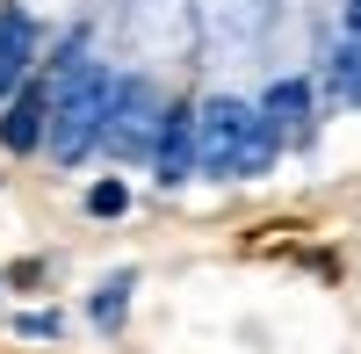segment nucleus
Masks as SVG:
<instances>
[{
    "label": "nucleus",
    "mask_w": 361,
    "mask_h": 354,
    "mask_svg": "<svg viewBox=\"0 0 361 354\" xmlns=\"http://www.w3.org/2000/svg\"><path fill=\"white\" fill-rule=\"evenodd\" d=\"M29 66H37V29H29V22L15 15V29L0 37V102H8L15 87L29 80Z\"/></svg>",
    "instance_id": "obj_7"
},
{
    "label": "nucleus",
    "mask_w": 361,
    "mask_h": 354,
    "mask_svg": "<svg viewBox=\"0 0 361 354\" xmlns=\"http://www.w3.org/2000/svg\"><path fill=\"white\" fill-rule=\"evenodd\" d=\"M282 152L260 138V109L253 102H202L195 109V173L217 181H253L267 173Z\"/></svg>",
    "instance_id": "obj_1"
},
{
    "label": "nucleus",
    "mask_w": 361,
    "mask_h": 354,
    "mask_svg": "<svg viewBox=\"0 0 361 354\" xmlns=\"http://www.w3.org/2000/svg\"><path fill=\"white\" fill-rule=\"evenodd\" d=\"M325 94L340 109H361V37H347L333 58H325Z\"/></svg>",
    "instance_id": "obj_8"
},
{
    "label": "nucleus",
    "mask_w": 361,
    "mask_h": 354,
    "mask_svg": "<svg viewBox=\"0 0 361 354\" xmlns=\"http://www.w3.org/2000/svg\"><path fill=\"white\" fill-rule=\"evenodd\" d=\"M347 37H361V0H347Z\"/></svg>",
    "instance_id": "obj_12"
},
{
    "label": "nucleus",
    "mask_w": 361,
    "mask_h": 354,
    "mask_svg": "<svg viewBox=\"0 0 361 354\" xmlns=\"http://www.w3.org/2000/svg\"><path fill=\"white\" fill-rule=\"evenodd\" d=\"M152 173H159V188H173V181H188L195 173V109H166L159 116V130H152Z\"/></svg>",
    "instance_id": "obj_5"
},
{
    "label": "nucleus",
    "mask_w": 361,
    "mask_h": 354,
    "mask_svg": "<svg viewBox=\"0 0 361 354\" xmlns=\"http://www.w3.org/2000/svg\"><path fill=\"white\" fill-rule=\"evenodd\" d=\"M260 138L275 145V152H289V145L311 138V87L304 80H282L275 94L260 102Z\"/></svg>",
    "instance_id": "obj_6"
},
{
    "label": "nucleus",
    "mask_w": 361,
    "mask_h": 354,
    "mask_svg": "<svg viewBox=\"0 0 361 354\" xmlns=\"http://www.w3.org/2000/svg\"><path fill=\"white\" fill-rule=\"evenodd\" d=\"M159 102H152V87H137L130 73H123V87H116V102H109V123H102V152L109 159H145L152 152V130H159Z\"/></svg>",
    "instance_id": "obj_3"
},
{
    "label": "nucleus",
    "mask_w": 361,
    "mask_h": 354,
    "mask_svg": "<svg viewBox=\"0 0 361 354\" xmlns=\"http://www.w3.org/2000/svg\"><path fill=\"white\" fill-rule=\"evenodd\" d=\"M123 202H130L123 181H94V188H87V210H94V217H123Z\"/></svg>",
    "instance_id": "obj_10"
},
{
    "label": "nucleus",
    "mask_w": 361,
    "mask_h": 354,
    "mask_svg": "<svg viewBox=\"0 0 361 354\" xmlns=\"http://www.w3.org/2000/svg\"><path fill=\"white\" fill-rule=\"evenodd\" d=\"M8 29H15V8H0V37H8Z\"/></svg>",
    "instance_id": "obj_13"
},
{
    "label": "nucleus",
    "mask_w": 361,
    "mask_h": 354,
    "mask_svg": "<svg viewBox=\"0 0 361 354\" xmlns=\"http://www.w3.org/2000/svg\"><path fill=\"white\" fill-rule=\"evenodd\" d=\"M116 87H123V73H109L102 58H87L80 73L51 80V123H44L51 159H87V152H94V138H102V123H109Z\"/></svg>",
    "instance_id": "obj_2"
},
{
    "label": "nucleus",
    "mask_w": 361,
    "mask_h": 354,
    "mask_svg": "<svg viewBox=\"0 0 361 354\" xmlns=\"http://www.w3.org/2000/svg\"><path fill=\"white\" fill-rule=\"evenodd\" d=\"M22 333H29V340H58V333H66V318H58V311H29Z\"/></svg>",
    "instance_id": "obj_11"
},
{
    "label": "nucleus",
    "mask_w": 361,
    "mask_h": 354,
    "mask_svg": "<svg viewBox=\"0 0 361 354\" xmlns=\"http://www.w3.org/2000/svg\"><path fill=\"white\" fill-rule=\"evenodd\" d=\"M123 304H130V275H116L94 289V326H123Z\"/></svg>",
    "instance_id": "obj_9"
},
{
    "label": "nucleus",
    "mask_w": 361,
    "mask_h": 354,
    "mask_svg": "<svg viewBox=\"0 0 361 354\" xmlns=\"http://www.w3.org/2000/svg\"><path fill=\"white\" fill-rule=\"evenodd\" d=\"M44 123H51V80H22L0 102V145L8 152H44Z\"/></svg>",
    "instance_id": "obj_4"
}]
</instances>
